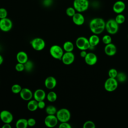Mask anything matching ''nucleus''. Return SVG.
<instances>
[{
  "label": "nucleus",
  "mask_w": 128,
  "mask_h": 128,
  "mask_svg": "<svg viewBox=\"0 0 128 128\" xmlns=\"http://www.w3.org/2000/svg\"><path fill=\"white\" fill-rule=\"evenodd\" d=\"M106 22L103 18H92L90 22L89 28L90 31L96 34H102L105 30Z\"/></svg>",
  "instance_id": "nucleus-1"
},
{
  "label": "nucleus",
  "mask_w": 128,
  "mask_h": 128,
  "mask_svg": "<svg viewBox=\"0 0 128 128\" xmlns=\"http://www.w3.org/2000/svg\"><path fill=\"white\" fill-rule=\"evenodd\" d=\"M56 115L58 121L60 122H68L71 117L70 112L66 108H62L58 110H57Z\"/></svg>",
  "instance_id": "nucleus-2"
},
{
  "label": "nucleus",
  "mask_w": 128,
  "mask_h": 128,
  "mask_svg": "<svg viewBox=\"0 0 128 128\" xmlns=\"http://www.w3.org/2000/svg\"><path fill=\"white\" fill-rule=\"evenodd\" d=\"M89 4L88 0H74L73 7L77 12H82L88 9Z\"/></svg>",
  "instance_id": "nucleus-3"
},
{
  "label": "nucleus",
  "mask_w": 128,
  "mask_h": 128,
  "mask_svg": "<svg viewBox=\"0 0 128 128\" xmlns=\"http://www.w3.org/2000/svg\"><path fill=\"white\" fill-rule=\"evenodd\" d=\"M64 49L60 46L54 44L51 46L50 48V54L56 60H61L64 54Z\"/></svg>",
  "instance_id": "nucleus-4"
},
{
  "label": "nucleus",
  "mask_w": 128,
  "mask_h": 128,
  "mask_svg": "<svg viewBox=\"0 0 128 128\" xmlns=\"http://www.w3.org/2000/svg\"><path fill=\"white\" fill-rule=\"evenodd\" d=\"M118 25L114 19H110L106 22L105 29L108 34H114L118 30Z\"/></svg>",
  "instance_id": "nucleus-5"
},
{
  "label": "nucleus",
  "mask_w": 128,
  "mask_h": 128,
  "mask_svg": "<svg viewBox=\"0 0 128 128\" xmlns=\"http://www.w3.org/2000/svg\"><path fill=\"white\" fill-rule=\"evenodd\" d=\"M118 86V81L116 78H108L106 80L104 84V89L108 92H112L114 91Z\"/></svg>",
  "instance_id": "nucleus-6"
},
{
  "label": "nucleus",
  "mask_w": 128,
  "mask_h": 128,
  "mask_svg": "<svg viewBox=\"0 0 128 128\" xmlns=\"http://www.w3.org/2000/svg\"><path fill=\"white\" fill-rule=\"evenodd\" d=\"M76 45L80 50H88L90 47V44L88 41V39L84 36L78 37L76 41Z\"/></svg>",
  "instance_id": "nucleus-7"
},
{
  "label": "nucleus",
  "mask_w": 128,
  "mask_h": 128,
  "mask_svg": "<svg viewBox=\"0 0 128 128\" xmlns=\"http://www.w3.org/2000/svg\"><path fill=\"white\" fill-rule=\"evenodd\" d=\"M32 48L36 50L40 51L44 50L46 46L45 41L40 38H36L30 42Z\"/></svg>",
  "instance_id": "nucleus-8"
},
{
  "label": "nucleus",
  "mask_w": 128,
  "mask_h": 128,
  "mask_svg": "<svg viewBox=\"0 0 128 128\" xmlns=\"http://www.w3.org/2000/svg\"><path fill=\"white\" fill-rule=\"evenodd\" d=\"M58 120L55 114H48L44 120L45 126L48 128L55 127L58 124Z\"/></svg>",
  "instance_id": "nucleus-9"
},
{
  "label": "nucleus",
  "mask_w": 128,
  "mask_h": 128,
  "mask_svg": "<svg viewBox=\"0 0 128 128\" xmlns=\"http://www.w3.org/2000/svg\"><path fill=\"white\" fill-rule=\"evenodd\" d=\"M12 27V22L11 20L8 18L0 19V30L4 32L10 31Z\"/></svg>",
  "instance_id": "nucleus-10"
},
{
  "label": "nucleus",
  "mask_w": 128,
  "mask_h": 128,
  "mask_svg": "<svg viewBox=\"0 0 128 128\" xmlns=\"http://www.w3.org/2000/svg\"><path fill=\"white\" fill-rule=\"evenodd\" d=\"M0 119L4 124H10L13 120L14 116L10 111L2 110L0 112Z\"/></svg>",
  "instance_id": "nucleus-11"
},
{
  "label": "nucleus",
  "mask_w": 128,
  "mask_h": 128,
  "mask_svg": "<svg viewBox=\"0 0 128 128\" xmlns=\"http://www.w3.org/2000/svg\"><path fill=\"white\" fill-rule=\"evenodd\" d=\"M75 60V56L74 53L72 52H64L61 60L65 65H70L72 64Z\"/></svg>",
  "instance_id": "nucleus-12"
},
{
  "label": "nucleus",
  "mask_w": 128,
  "mask_h": 128,
  "mask_svg": "<svg viewBox=\"0 0 128 128\" xmlns=\"http://www.w3.org/2000/svg\"><path fill=\"white\" fill-rule=\"evenodd\" d=\"M126 4L122 0H118L112 6L113 11L117 14H122L126 9Z\"/></svg>",
  "instance_id": "nucleus-13"
},
{
  "label": "nucleus",
  "mask_w": 128,
  "mask_h": 128,
  "mask_svg": "<svg viewBox=\"0 0 128 128\" xmlns=\"http://www.w3.org/2000/svg\"><path fill=\"white\" fill-rule=\"evenodd\" d=\"M19 94L21 98L26 101H28L32 100L33 97V93L32 90L26 88H22Z\"/></svg>",
  "instance_id": "nucleus-14"
},
{
  "label": "nucleus",
  "mask_w": 128,
  "mask_h": 128,
  "mask_svg": "<svg viewBox=\"0 0 128 128\" xmlns=\"http://www.w3.org/2000/svg\"><path fill=\"white\" fill-rule=\"evenodd\" d=\"M86 63L89 66L94 65L97 61L98 58L96 55L93 52H88L84 58Z\"/></svg>",
  "instance_id": "nucleus-15"
},
{
  "label": "nucleus",
  "mask_w": 128,
  "mask_h": 128,
  "mask_svg": "<svg viewBox=\"0 0 128 128\" xmlns=\"http://www.w3.org/2000/svg\"><path fill=\"white\" fill-rule=\"evenodd\" d=\"M57 82L56 78L52 76H48L44 80V86L48 90L54 89L56 86Z\"/></svg>",
  "instance_id": "nucleus-16"
},
{
  "label": "nucleus",
  "mask_w": 128,
  "mask_h": 128,
  "mask_svg": "<svg viewBox=\"0 0 128 128\" xmlns=\"http://www.w3.org/2000/svg\"><path fill=\"white\" fill-rule=\"evenodd\" d=\"M73 22L76 26H82L84 22V17L81 12H76L72 17Z\"/></svg>",
  "instance_id": "nucleus-17"
},
{
  "label": "nucleus",
  "mask_w": 128,
  "mask_h": 128,
  "mask_svg": "<svg viewBox=\"0 0 128 128\" xmlns=\"http://www.w3.org/2000/svg\"><path fill=\"white\" fill-rule=\"evenodd\" d=\"M105 54L108 56H113L116 52V47L112 43H110L108 44H106L104 48Z\"/></svg>",
  "instance_id": "nucleus-18"
},
{
  "label": "nucleus",
  "mask_w": 128,
  "mask_h": 128,
  "mask_svg": "<svg viewBox=\"0 0 128 128\" xmlns=\"http://www.w3.org/2000/svg\"><path fill=\"white\" fill-rule=\"evenodd\" d=\"M46 95L45 91L40 88L36 90L33 94V97L34 99L38 102L44 100L46 98Z\"/></svg>",
  "instance_id": "nucleus-19"
},
{
  "label": "nucleus",
  "mask_w": 128,
  "mask_h": 128,
  "mask_svg": "<svg viewBox=\"0 0 128 128\" xmlns=\"http://www.w3.org/2000/svg\"><path fill=\"white\" fill-rule=\"evenodd\" d=\"M16 59L18 62L24 64L28 60V54L24 51L18 52L16 54Z\"/></svg>",
  "instance_id": "nucleus-20"
},
{
  "label": "nucleus",
  "mask_w": 128,
  "mask_h": 128,
  "mask_svg": "<svg viewBox=\"0 0 128 128\" xmlns=\"http://www.w3.org/2000/svg\"><path fill=\"white\" fill-rule=\"evenodd\" d=\"M27 108L30 112H34L38 108V102L34 100H28L27 104Z\"/></svg>",
  "instance_id": "nucleus-21"
},
{
  "label": "nucleus",
  "mask_w": 128,
  "mask_h": 128,
  "mask_svg": "<svg viewBox=\"0 0 128 128\" xmlns=\"http://www.w3.org/2000/svg\"><path fill=\"white\" fill-rule=\"evenodd\" d=\"M88 41L90 46H96L100 42V39L98 34H93L90 36L88 38Z\"/></svg>",
  "instance_id": "nucleus-22"
},
{
  "label": "nucleus",
  "mask_w": 128,
  "mask_h": 128,
  "mask_svg": "<svg viewBox=\"0 0 128 128\" xmlns=\"http://www.w3.org/2000/svg\"><path fill=\"white\" fill-rule=\"evenodd\" d=\"M16 128H26L28 126V120L24 118L18 119L16 122Z\"/></svg>",
  "instance_id": "nucleus-23"
},
{
  "label": "nucleus",
  "mask_w": 128,
  "mask_h": 128,
  "mask_svg": "<svg viewBox=\"0 0 128 128\" xmlns=\"http://www.w3.org/2000/svg\"><path fill=\"white\" fill-rule=\"evenodd\" d=\"M62 48L66 52H72L74 49V45L72 42L66 41L63 44Z\"/></svg>",
  "instance_id": "nucleus-24"
},
{
  "label": "nucleus",
  "mask_w": 128,
  "mask_h": 128,
  "mask_svg": "<svg viewBox=\"0 0 128 128\" xmlns=\"http://www.w3.org/2000/svg\"><path fill=\"white\" fill-rule=\"evenodd\" d=\"M46 98L48 102H53L56 100L58 96L54 92L50 91L46 94Z\"/></svg>",
  "instance_id": "nucleus-25"
},
{
  "label": "nucleus",
  "mask_w": 128,
  "mask_h": 128,
  "mask_svg": "<svg viewBox=\"0 0 128 128\" xmlns=\"http://www.w3.org/2000/svg\"><path fill=\"white\" fill-rule=\"evenodd\" d=\"M46 112L47 114H56L57 112V110L56 106H54L49 105L46 108Z\"/></svg>",
  "instance_id": "nucleus-26"
},
{
  "label": "nucleus",
  "mask_w": 128,
  "mask_h": 128,
  "mask_svg": "<svg viewBox=\"0 0 128 128\" xmlns=\"http://www.w3.org/2000/svg\"><path fill=\"white\" fill-rule=\"evenodd\" d=\"M24 70L27 72H31L34 66V64L33 62L30 60H28L24 64Z\"/></svg>",
  "instance_id": "nucleus-27"
},
{
  "label": "nucleus",
  "mask_w": 128,
  "mask_h": 128,
  "mask_svg": "<svg viewBox=\"0 0 128 128\" xmlns=\"http://www.w3.org/2000/svg\"><path fill=\"white\" fill-rule=\"evenodd\" d=\"M114 20L118 24H120L125 22L126 18L124 14H118L116 15Z\"/></svg>",
  "instance_id": "nucleus-28"
},
{
  "label": "nucleus",
  "mask_w": 128,
  "mask_h": 128,
  "mask_svg": "<svg viewBox=\"0 0 128 128\" xmlns=\"http://www.w3.org/2000/svg\"><path fill=\"white\" fill-rule=\"evenodd\" d=\"M22 89V86L18 84H14L12 86L11 90L14 94H20Z\"/></svg>",
  "instance_id": "nucleus-29"
},
{
  "label": "nucleus",
  "mask_w": 128,
  "mask_h": 128,
  "mask_svg": "<svg viewBox=\"0 0 128 128\" xmlns=\"http://www.w3.org/2000/svg\"><path fill=\"white\" fill-rule=\"evenodd\" d=\"M116 79L118 82H123L126 80V76L124 72H118V75L116 77Z\"/></svg>",
  "instance_id": "nucleus-30"
},
{
  "label": "nucleus",
  "mask_w": 128,
  "mask_h": 128,
  "mask_svg": "<svg viewBox=\"0 0 128 128\" xmlns=\"http://www.w3.org/2000/svg\"><path fill=\"white\" fill-rule=\"evenodd\" d=\"M76 10L74 9V7H68L66 10V14L70 16V17H72L74 16V15L76 13Z\"/></svg>",
  "instance_id": "nucleus-31"
},
{
  "label": "nucleus",
  "mask_w": 128,
  "mask_h": 128,
  "mask_svg": "<svg viewBox=\"0 0 128 128\" xmlns=\"http://www.w3.org/2000/svg\"><path fill=\"white\" fill-rule=\"evenodd\" d=\"M102 42L105 44H108L112 42V38L108 34H106L102 38Z\"/></svg>",
  "instance_id": "nucleus-32"
},
{
  "label": "nucleus",
  "mask_w": 128,
  "mask_h": 128,
  "mask_svg": "<svg viewBox=\"0 0 128 128\" xmlns=\"http://www.w3.org/2000/svg\"><path fill=\"white\" fill-rule=\"evenodd\" d=\"M118 72L117 70L114 68H110L108 72V75L110 78H116L118 75Z\"/></svg>",
  "instance_id": "nucleus-33"
},
{
  "label": "nucleus",
  "mask_w": 128,
  "mask_h": 128,
  "mask_svg": "<svg viewBox=\"0 0 128 128\" xmlns=\"http://www.w3.org/2000/svg\"><path fill=\"white\" fill-rule=\"evenodd\" d=\"M82 127L83 128H95L96 125L92 121L88 120L84 124Z\"/></svg>",
  "instance_id": "nucleus-34"
},
{
  "label": "nucleus",
  "mask_w": 128,
  "mask_h": 128,
  "mask_svg": "<svg viewBox=\"0 0 128 128\" xmlns=\"http://www.w3.org/2000/svg\"><path fill=\"white\" fill-rule=\"evenodd\" d=\"M7 16H8L7 10L4 8H0V19L6 18L7 17Z\"/></svg>",
  "instance_id": "nucleus-35"
},
{
  "label": "nucleus",
  "mask_w": 128,
  "mask_h": 128,
  "mask_svg": "<svg viewBox=\"0 0 128 128\" xmlns=\"http://www.w3.org/2000/svg\"><path fill=\"white\" fill-rule=\"evenodd\" d=\"M15 69L16 71L20 72L24 70V64L18 62L15 66Z\"/></svg>",
  "instance_id": "nucleus-36"
},
{
  "label": "nucleus",
  "mask_w": 128,
  "mask_h": 128,
  "mask_svg": "<svg viewBox=\"0 0 128 128\" xmlns=\"http://www.w3.org/2000/svg\"><path fill=\"white\" fill-rule=\"evenodd\" d=\"M58 128H71L72 126L68 122H62L59 124Z\"/></svg>",
  "instance_id": "nucleus-37"
},
{
  "label": "nucleus",
  "mask_w": 128,
  "mask_h": 128,
  "mask_svg": "<svg viewBox=\"0 0 128 128\" xmlns=\"http://www.w3.org/2000/svg\"><path fill=\"white\" fill-rule=\"evenodd\" d=\"M28 126H34L36 124V121L34 118H30L28 120Z\"/></svg>",
  "instance_id": "nucleus-38"
},
{
  "label": "nucleus",
  "mask_w": 128,
  "mask_h": 128,
  "mask_svg": "<svg viewBox=\"0 0 128 128\" xmlns=\"http://www.w3.org/2000/svg\"><path fill=\"white\" fill-rule=\"evenodd\" d=\"M46 107V103L44 100L38 102V108L40 109H44Z\"/></svg>",
  "instance_id": "nucleus-39"
},
{
  "label": "nucleus",
  "mask_w": 128,
  "mask_h": 128,
  "mask_svg": "<svg viewBox=\"0 0 128 128\" xmlns=\"http://www.w3.org/2000/svg\"><path fill=\"white\" fill-rule=\"evenodd\" d=\"M52 0H44L43 2V4L44 6H49L52 4Z\"/></svg>",
  "instance_id": "nucleus-40"
},
{
  "label": "nucleus",
  "mask_w": 128,
  "mask_h": 128,
  "mask_svg": "<svg viewBox=\"0 0 128 128\" xmlns=\"http://www.w3.org/2000/svg\"><path fill=\"white\" fill-rule=\"evenodd\" d=\"M87 53L86 50H81V52H80V56L82 58H84L85 56H86V55L87 54Z\"/></svg>",
  "instance_id": "nucleus-41"
},
{
  "label": "nucleus",
  "mask_w": 128,
  "mask_h": 128,
  "mask_svg": "<svg viewBox=\"0 0 128 128\" xmlns=\"http://www.w3.org/2000/svg\"><path fill=\"white\" fill-rule=\"evenodd\" d=\"M2 128H12V126L10 124L6 123V124H4Z\"/></svg>",
  "instance_id": "nucleus-42"
},
{
  "label": "nucleus",
  "mask_w": 128,
  "mask_h": 128,
  "mask_svg": "<svg viewBox=\"0 0 128 128\" xmlns=\"http://www.w3.org/2000/svg\"><path fill=\"white\" fill-rule=\"evenodd\" d=\"M4 62V58H3V57L2 56V55L0 54V66Z\"/></svg>",
  "instance_id": "nucleus-43"
},
{
  "label": "nucleus",
  "mask_w": 128,
  "mask_h": 128,
  "mask_svg": "<svg viewBox=\"0 0 128 128\" xmlns=\"http://www.w3.org/2000/svg\"></svg>",
  "instance_id": "nucleus-44"
}]
</instances>
